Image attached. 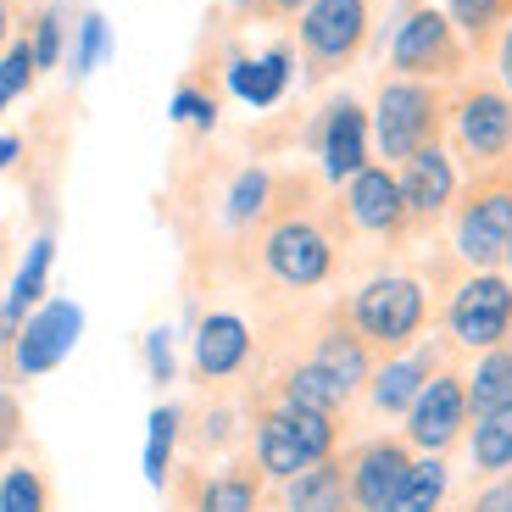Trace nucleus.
Returning <instances> with one entry per match:
<instances>
[{
  "instance_id": "18",
  "label": "nucleus",
  "mask_w": 512,
  "mask_h": 512,
  "mask_svg": "<svg viewBox=\"0 0 512 512\" xmlns=\"http://www.w3.org/2000/svg\"><path fill=\"white\" fill-rule=\"evenodd\" d=\"M318 162L334 184L357 179L368 167V112L357 101H334L323 112V128H318Z\"/></svg>"
},
{
  "instance_id": "2",
  "label": "nucleus",
  "mask_w": 512,
  "mask_h": 512,
  "mask_svg": "<svg viewBox=\"0 0 512 512\" xmlns=\"http://www.w3.org/2000/svg\"><path fill=\"white\" fill-rule=\"evenodd\" d=\"M346 323L368 340V351H407L418 346L423 323H429V290L412 273H379L357 284L346 301Z\"/></svg>"
},
{
  "instance_id": "17",
  "label": "nucleus",
  "mask_w": 512,
  "mask_h": 512,
  "mask_svg": "<svg viewBox=\"0 0 512 512\" xmlns=\"http://www.w3.org/2000/svg\"><path fill=\"white\" fill-rule=\"evenodd\" d=\"M440 373V351L435 346H407L396 351V357H384L379 368H373L368 379V401L373 412H384V418H407V407L418 401V390Z\"/></svg>"
},
{
  "instance_id": "13",
  "label": "nucleus",
  "mask_w": 512,
  "mask_h": 512,
  "mask_svg": "<svg viewBox=\"0 0 512 512\" xmlns=\"http://www.w3.org/2000/svg\"><path fill=\"white\" fill-rule=\"evenodd\" d=\"M401 201H407V223H435L451 201H457V162L446 145H423L401 162Z\"/></svg>"
},
{
  "instance_id": "32",
  "label": "nucleus",
  "mask_w": 512,
  "mask_h": 512,
  "mask_svg": "<svg viewBox=\"0 0 512 512\" xmlns=\"http://www.w3.org/2000/svg\"><path fill=\"white\" fill-rule=\"evenodd\" d=\"M28 51H34V67H39V73H51V67H62V6H45V12L34 17Z\"/></svg>"
},
{
  "instance_id": "26",
  "label": "nucleus",
  "mask_w": 512,
  "mask_h": 512,
  "mask_svg": "<svg viewBox=\"0 0 512 512\" xmlns=\"http://www.w3.org/2000/svg\"><path fill=\"white\" fill-rule=\"evenodd\" d=\"M446 490H451L446 457H412L407 479H401V490L390 496V507H384V512H440Z\"/></svg>"
},
{
  "instance_id": "10",
  "label": "nucleus",
  "mask_w": 512,
  "mask_h": 512,
  "mask_svg": "<svg viewBox=\"0 0 512 512\" xmlns=\"http://www.w3.org/2000/svg\"><path fill=\"white\" fill-rule=\"evenodd\" d=\"M390 62H396L401 78H440L457 73L462 45H457V23H451L440 6H418L407 12V23L390 39Z\"/></svg>"
},
{
  "instance_id": "40",
  "label": "nucleus",
  "mask_w": 512,
  "mask_h": 512,
  "mask_svg": "<svg viewBox=\"0 0 512 512\" xmlns=\"http://www.w3.org/2000/svg\"><path fill=\"white\" fill-rule=\"evenodd\" d=\"M6 34H12V0H0V51H6Z\"/></svg>"
},
{
  "instance_id": "27",
  "label": "nucleus",
  "mask_w": 512,
  "mask_h": 512,
  "mask_svg": "<svg viewBox=\"0 0 512 512\" xmlns=\"http://www.w3.org/2000/svg\"><path fill=\"white\" fill-rule=\"evenodd\" d=\"M179 440H184V407H156L151 423H145V479H151L156 490H162L167 474H173Z\"/></svg>"
},
{
  "instance_id": "37",
  "label": "nucleus",
  "mask_w": 512,
  "mask_h": 512,
  "mask_svg": "<svg viewBox=\"0 0 512 512\" xmlns=\"http://www.w3.org/2000/svg\"><path fill=\"white\" fill-rule=\"evenodd\" d=\"M468 512H512V474L490 479V485L474 496V507H468Z\"/></svg>"
},
{
  "instance_id": "7",
  "label": "nucleus",
  "mask_w": 512,
  "mask_h": 512,
  "mask_svg": "<svg viewBox=\"0 0 512 512\" xmlns=\"http://www.w3.org/2000/svg\"><path fill=\"white\" fill-rule=\"evenodd\" d=\"M262 268L284 290H318L334 273V240L312 218H279L262 240Z\"/></svg>"
},
{
  "instance_id": "36",
  "label": "nucleus",
  "mask_w": 512,
  "mask_h": 512,
  "mask_svg": "<svg viewBox=\"0 0 512 512\" xmlns=\"http://www.w3.org/2000/svg\"><path fill=\"white\" fill-rule=\"evenodd\" d=\"M17 440H23V401L12 390H0V457H12Z\"/></svg>"
},
{
  "instance_id": "14",
  "label": "nucleus",
  "mask_w": 512,
  "mask_h": 512,
  "mask_svg": "<svg viewBox=\"0 0 512 512\" xmlns=\"http://www.w3.org/2000/svg\"><path fill=\"white\" fill-rule=\"evenodd\" d=\"M251 323L240 312H206L195 323V346H190V362H195V379L206 384H223L251 362Z\"/></svg>"
},
{
  "instance_id": "16",
  "label": "nucleus",
  "mask_w": 512,
  "mask_h": 512,
  "mask_svg": "<svg viewBox=\"0 0 512 512\" xmlns=\"http://www.w3.org/2000/svg\"><path fill=\"white\" fill-rule=\"evenodd\" d=\"M51 268H56V240H51V234H39V240L23 251V262H17L6 295H0V346H12L17 329H23L45 301H51V295H45V290H51Z\"/></svg>"
},
{
  "instance_id": "35",
  "label": "nucleus",
  "mask_w": 512,
  "mask_h": 512,
  "mask_svg": "<svg viewBox=\"0 0 512 512\" xmlns=\"http://www.w3.org/2000/svg\"><path fill=\"white\" fill-rule=\"evenodd\" d=\"M173 123H190V128H212V123H218V101H212V95H206V90H190V84H184V90L173 95Z\"/></svg>"
},
{
  "instance_id": "1",
  "label": "nucleus",
  "mask_w": 512,
  "mask_h": 512,
  "mask_svg": "<svg viewBox=\"0 0 512 512\" xmlns=\"http://www.w3.org/2000/svg\"><path fill=\"white\" fill-rule=\"evenodd\" d=\"M256 474L262 479H295L307 474L312 462H329L334 446H340V423L334 412H312V407H295V401H273L262 418H256Z\"/></svg>"
},
{
  "instance_id": "23",
  "label": "nucleus",
  "mask_w": 512,
  "mask_h": 512,
  "mask_svg": "<svg viewBox=\"0 0 512 512\" xmlns=\"http://www.w3.org/2000/svg\"><path fill=\"white\" fill-rule=\"evenodd\" d=\"M468 457H474V474H485V479L512 474V407L479 412L468 423Z\"/></svg>"
},
{
  "instance_id": "9",
  "label": "nucleus",
  "mask_w": 512,
  "mask_h": 512,
  "mask_svg": "<svg viewBox=\"0 0 512 512\" xmlns=\"http://www.w3.org/2000/svg\"><path fill=\"white\" fill-rule=\"evenodd\" d=\"M368 39V0H312L301 12V51L312 73H340Z\"/></svg>"
},
{
  "instance_id": "25",
  "label": "nucleus",
  "mask_w": 512,
  "mask_h": 512,
  "mask_svg": "<svg viewBox=\"0 0 512 512\" xmlns=\"http://www.w3.org/2000/svg\"><path fill=\"white\" fill-rule=\"evenodd\" d=\"M468 407H474V418L479 412H496V407H512V340L479 351L474 373H468Z\"/></svg>"
},
{
  "instance_id": "31",
  "label": "nucleus",
  "mask_w": 512,
  "mask_h": 512,
  "mask_svg": "<svg viewBox=\"0 0 512 512\" xmlns=\"http://www.w3.org/2000/svg\"><path fill=\"white\" fill-rule=\"evenodd\" d=\"M34 51H28V39H17V45H6L0 51V112L12 101H23L28 95V84H34Z\"/></svg>"
},
{
  "instance_id": "43",
  "label": "nucleus",
  "mask_w": 512,
  "mask_h": 512,
  "mask_svg": "<svg viewBox=\"0 0 512 512\" xmlns=\"http://www.w3.org/2000/svg\"><path fill=\"white\" fill-rule=\"evenodd\" d=\"M234 6H251V0H234Z\"/></svg>"
},
{
  "instance_id": "28",
  "label": "nucleus",
  "mask_w": 512,
  "mask_h": 512,
  "mask_svg": "<svg viewBox=\"0 0 512 512\" xmlns=\"http://www.w3.org/2000/svg\"><path fill=\"white\" fill-rule=\"evenodd\" d=\"M268 201H273V173H268V167H245L240 179L229 184L223 218H229V229H251V223L268 212Z\"/></svg>"
},
{
  "instance_id": "12",
  "label": "nucleus",
  "mask_w": 512,
  "mask_h": 512,
  "mask_svg": "<svg viewBox=\"0 0 512 512\" xmlns=\"http://www.w3.org/2000/svg\"><path fill=\"white\" fill-rule=\"evenodd\" d=\"M412 468V446L407 440H368V446H357V457L346 462V479H351V512H384L390 507V496L401 490V479H407Z\"/></svg>"
},
{
  "instance_id": "21",
  "label": "nucleus",
  "mask_w": 512,
  "mask_h": 512,
  "mask_svg": "<svg viewBox=\"0 0 512 512\" xmlns=\"http://www.w3.org/2000/svg\"><path fill=\"white\" fill-rule=\"evenodd\" d=\"M290 67L295 56L290 51H268V56H234L229 62V90L240 95L245 106H273L284 90H290Z\"/></svg>"
},
{
  "instance_id": "19",
  "label": "nucleus",
  "mask_w": 512,
  "mask_h": 512,
  "mask_svg": "<svg viewBox=\"0 0 512 512\" xmlns=\"http://www.w3.org/2000/svg\"><path fill=\"white\" fill-rule=\"evenodd\" d=\"M284 512H351V479L346 462H312L307 474L284 479Z\"/></svg>"
},
{
  "instance_id": "6",
  "label": "nucleus",
  "mask_w": 512,
  "mask_h": 512,
  "mask_svg": "<svg viewBox=\"0 0 512 512\" xmlns=\"http://www.w3.org/2000/svg\"><path fill=\"white\" fill-rule=\"evenodd\" d=\"M474 423V407H468V379L457 368H440L435 379L418 390V401L407 407V446L418 457H446L462 440V429Z\"/></svg>"
},
{
  "instance_id": "20",
  "label": "nucleus",
  "mask_w": 512,
  "mask_h": 512,
  "mask_svg": "<svg viewBox=\"0 0 512 512\" xmlns=\"http://www.w3.org/2000/svg\"><path fill=\"white\" fill-rule=\"evenodd\" d=\"M312 362H323V368H329L334 379L346 384L351 396H357L362 384L373 379V351H368V340H362V334L351 329L346 318L329 323V329L318 334V346H312Z\"/></svg>"
},
{
  "instance_id": "41",
  "label": "nucleus",
  "mask_w": 512,
  "mask_h": 512,
  "mask_svg": "<svg viewBox=\"0 0 512 512\" xmlns=\"http://www.w3.org/2000/svg\"><path fill=\"white\" fill-rule=\"evenodd\" d=\"M268 6H273V12H307L312 0H268Z\"/></svg>"
},
{
  "instance_id": "3",
  "label": "nucleus",
  "mask_w": 512,
  "mask_h": 512,
  "mask_svg": "<svg viewBox=\"0 0 512 512\" xmlns=\"http://www.w3.org/2000/svg\"><path fill=\"white\" fill-rule=\"evenodd\" d=\"M440 128V95L423 84V78H390L373 101V140H379V156L390 162H407L412 151L435 145Z\"/></svg>"
},
{
  "instance_id": "39",
  "label": "nucleus",
  "mask_w": 512,
  "mask_h": 512,
  "mask_svg": "<svg viewBox=\"0 0 512 512\" xmlns=\"http://www.w3.org/2000/svg\"><path fill=\"white\" fill-rule=\"evenodd\" d=\"M17 156H23V140H17V134H0V173L17 167Z\"/></svg>"
},
{
  "instance_id": "5",
  "label": "nucleus",
  "mask_w": 512,
  "mask_h": 512,
  "mask_svg": "<svg viewBox=\"0 0 512 512\" xmlns=\"http://www.w3.org/2000/svg\"><path fill=\"white\" fill-rule=\"evenodd\" d=\"M512 245V184H479L451 223V251L474 273H501Z\"/></svg>"
},
{
  "instance_id": "38",
  "label": "nucleus",
  "mask_w": 512,
  "mask_h": 512,
  "mask_svg": "<svg viewBox=\"0 0 512 512\" xmlns=\"http://www.w3.org/2000/svg\"><path fill=\"white\" fill-rule=\"evenodd\" d=\"M496 73H501V84H507V95H512V23H507V34L496 39Z\"/></svg>"
},
{
  "instance_id": "42",
  "label": "nucleus",
  "mask_w": 512,
  "mask_h": 512,
  "mask_svg": "<svg viewBox=\"0 0 512 512\" xmlns=\"http://www.w3.org/2000/svg\"><path fill=\"white\" fill-rule=\"evenodd\" d=\"M507 268H512V245H507Z\"/></svg>"
},
{
  "instance_id": "34",
  "label": "nucleus",
  "mask_w": 512,
  "mask_h": 512,
  "mask_svg": "<svg viewBox=\"0 0 512 512\" xmlns=\"http://www.w3.org/2000/svg\"><path fill=\"white\" fill-rule=\"evenodd\" d=\"M145 373H151V384H173V379H179L173 329H151V334H145Z\"/></svg>"
},
{
  "instance_id": "33",
  "label": "nucleus",
  "mask_w": 512,
  "mask_h": 512,
  "mask_svg": "<svg viewBox=\"0 0 512 512\" xmlns=\"http://www.w3.org/2000/svg\"><path fill=\"white\" fill-rule=\"evenodd\" d=\"M512 0H446V17L462 28V34H490V28L501 23V12H507Z\"/></svg>"
},
{
  "instance_id": "11",
  "label": "nucleus",
  "mask_w": 512,
  "mask_h": 512,
  "mask_svg": "<svg viewBox=\"0 0 512 512\" xmlns=\"http://www.w3.org/2000/svg\"><path fill=\"white\" fill-rule=\"evenodd\" d=\"M451 128H457V145L474 162H501L512 151V95L474 84L457 101V112H451Z\"/></svg>"
},
{
  "instance_id": "8",
  "label": "nucleus",
  "mask_w": 512,
  "mask_h": 512,
  "mask_svg": "<svg viewBox=\"0 0 512 512\" xmlns=\"http://www.w3.org/2000/svg\"><path fill=\"white\" fill-rule=\"evenodd\" d=\"M78 334H84V307L67 301V295H51V301L17 329L12 346H6V357H12V379H45L51 368H62V362L73 357Z\"/></svg>"
},
{
  "instance_id": "29",
  "label": "nucleus",
  "mask_w": 512,
  "mask_h": 512,
  "mask_svg": "<svg viewBox=\"0 0 512 512\" xmlns=\"http://www.w3.org/2000/svg\"><path fill=\"white\" fill-rule=\"evenodd\" d=\"M0 512H51V485L34 462H12L0 474Z\"/></svg>"
},
{
  "instance_id": "4",
  "label": "nucleus",
  "mask_w": 512,
  "mask_h": 512,
  "mask_svg": "<svg viewBox=\"0 0 512 512\" xmlns=\"http://www.w3.org/2000/svg\"><path fill=\"white\" fill-rule=\"evenodd\" d=\"M446 334L462 351H490L512 340V279L507 273H474L446 301Z\"/></svg>"
},
{
  "instance_id": "24",
  "label": "nucleus",
  "mask_w": 512,
  "mask_h": 512,
  "mask_svg": "<svg viewBox=\"0 0 512 512\" xmlns=\"http://www.w3.org/2000/svg\"><path fill=\"white\" fill-rule=\"evenodd\" d=\"M284 401H295V407H312V412H334L340 418V407L351 401V390L340 379H334L323 362H295L290 373H284Z\"/></svg>"
},
{
  "instance_id": "22",
  "label": "nucleus",
  "mask_w": 512,
  "mask_h": 512,
  "mask_svg": "<svg viewBox=\"0 0 512 512\" xmlns=\"http://www.w3.org/2000/svg\"><path fill=\"white\" fill-rule=\"evenodd\" d=\"M195 512H262V474L251 468H223V474H206L190 490Z\"/></svg>"
},
{
  "instance_id": "15",
  "label": "nucleus",
  "mask_w": 512,
  "mask_h": 512,
  "mask_svg": "<svg viewBox=\"0 0 512 512\" xmlns=\"http://www.w3.org/2000/svg\"><path fill=\"white\" fill-rule=\"evenodd\" d=\"M346 218L351 229L362 234H379V240H390V234L407 229V201H401V179L390 173V167H362L357 179H346Z\"/></svg>"
},
{
  "instance_id": "30",
  "label": "nucleus",
  "mask_w": 512,
  "mask_h": 512,
  "mask_svg": "<svg viewBox=\"0 0 512 512\" xmlns=\"http://www.w3.org/2000/svg\"><path fill=\"white\" fill-rule=\"evenodd\" d=\"M112 56V23L101 12H84L78 17V39H73V56H67V73L73 78H90L95 67Z\"/></svg>"
}]
</instances>
